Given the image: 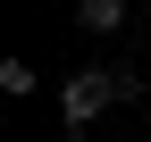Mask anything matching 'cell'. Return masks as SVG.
Wrapping results in <instances>:
<instances>
[{
    "instance_id": "6da1fadb",
    "label": "cell",
    "mask_w": 151,
    "mask_h": 142,
    "mask_svg": "<svg viewBox=\"0 0 151 142\" xmlns=\"http://www.w3.org/2000/svg\"><path fill=\"white\" fill-rule=\"evenodd\" d=\"M109 109H118V84H109V67H84V75H67V84H59V117H67L76 134H84V126H101Z\"/></svg>"
},
{
    "instance_id": "7a4b0ae2",
    "label": "cell",
    "mask_w": 151,
    "mask_h": 142,
    "mask_svg": "<svg viewBox=\"0 0 151 142\" xmlns=\"http://www.w3.org/2000/svg\"><path fill=\"white\" fill-rule=\"evenodd\" d=\"M76 25L84 33H118L126 25V0H76Z\"/></svg>"
},
{
    "instance_id": "3957f363",
    "label": "cell",
    "mask_w": 151,
    "mask_h": 142,
    "mask_svg": "<svg viewBox=\"0 0 151 142\" xmlns=\"http://www.w3.org/2000/svg\"><path fill=\"white\" fill-rule=\"evenodd\" d=\"M0 92H34V59H0Z\"/></svg>"
}]
</instances>
